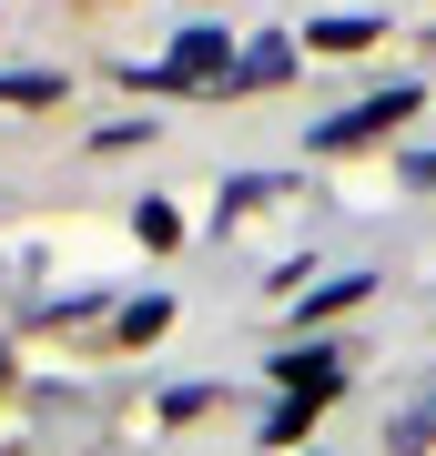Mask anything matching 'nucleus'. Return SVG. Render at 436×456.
Listing matches in <instances>:
<instances>
[{"instance_id":"nucleus-1","label":"nucleus","mask_w":436,"mask_h":456,"mask_svg":"<svg viewBox=\"0 0 436 456\" xmlns=\"http://www.w3.org/2000/svg\"><path fill=\"white\" fill-rule=\"evenodd\" d=\"M416 102H426L416 82H396V92H375V102H356V112H335V122H315V142H325V152H356V142H375V132H396L406 112H416Z\"/></svg>"},{"instance_id":"nucleus-2","label":"nucleus","mask_w":436,"mask_h":456,"mask_svg":"<svg viewBox=\"0 0 436 456\" xmlns=\"http://www.w3.org/2000/svg\"><path fill=\"white\" fill-rule=\"evenodd\" d=\"M335 345H294V355H275V386L284 395H305V406H325V395H335Z\"/></svg>"},{"instance_id":"nucleus-3","label":"nucleus","mask_w":436,"mask_h":456,"mask_svg":"<svg viewBox=\"0 0 436 456\" xmlns=\"http://www.w3.org/2000/svg\"><path fill=\"white\" fill-rule=\"evenodd\" d=\"M234 61H243V51L224 31H183L173 41V71H183V82H234Z\"/></svg>"},{"instance_id":"nucleus-4","label":"nucleus","mask_w":436,"mask_h":456,"mask_svg":"<svg viewBox=\"0 0 436 456\" xmlns=\"http://www.w3.org/2000/svg\"><path fill=\"white\" fill-rule=\"evenodd\" d=\"M284 71H294V51H284V41H254V51L234 61V92H264V82H284Z\"/></svg>"},{"instance_id":"nucleus-5","label":"nucleus","mask_w":436,"mask_h":456,"mask_svg":"<svg viewBox=\"0 0 436 456\" xmlns=\"http://www.w3.org/2000/svg\"><path fill=\"white\" fill-rule=\"evenodd\" d=\"M305 41H315V51H366V41H386V31H375V20H315Z\"/></svg>"},{"instance_id":"nucleus-6","label":"nucleus","mask_w":436,"mask_h":456,"mask_svg":"<svg viewBox=\"0 0 436 456\" xmlns=\"http://www.w3.org/2000/svg\"><path fill=\"white\" fill-rule=\"evenodd\" d=\"M305 416H315V406H305V395H284V406H275V416H264V446H294V436H305Z\"/></svg>"},{"instance_id":"nucleus-7","label":"nucleus","mask_w":436,"mask_h":456,"mask_svg":"<svg viewBox=\"0 0 436 456\" xmlns=\"http://www.w3.org/2000/svg\"><path fill=\"white\" fill-rule=\"evenodd\" d=\"M366 284H375V274H335V284H315V294H305V314H335V305H356Z\"/></svg>"},{"instance_id":"nucleus-8","label":"nucleus","mask_w":436,"mask_h":456,"mask_svg":"<svg viewBox=\"0 0 436 456\" xmlns=\"http://www.w3.org/2000/svg\"><path fill=\"white\" fill-rule=\"evenodd\" d=\"M162 314H173V305H162V294H143V305L122 314V335H132V345H143V335H162Z\"/></svg>"}]
</instances>
